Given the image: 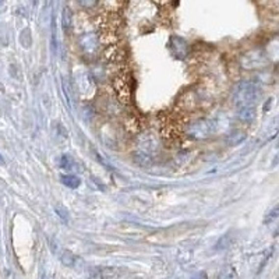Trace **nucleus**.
<instances>
[{
    "label": "nucleus",
    "instance_id": "obj_9",
    "mask_svg": "<svg viewBox=\"0 0 279 279\" xmlns=\"http://www.w3.org/2000/svg\"><path fill=\"white\" fill-rule=\"evenodd\" d=\"M54 16H52V48L56 49V28H54Z\"/></svg>",
    "mask_w": 279,
    "mask_h": 279
},
{
    "label": "nucleus",
    "instance_id": "obj_1",
    "mask_svg": "<svg viewBox=\"0 0 279 279\" xmlns=\"http://www.w3.org/2000/svg\"><path fill=\"white\" fill-rule=\"evenodd\" d=\"M258 97V87L252 81L243 82L236 91V105L240 109H253Z\"/></svg>",
    "mask_w": 279,
    "mask_h": 279
},
{
    "label": "nucleus",
    "instance_id": "obj_7",
    "mask_svg": "<svg viewBox=\"0 0 279 279\" xmlns=\"http://www.w3.org/2000/svg\"><path fill=\"white\" fill-rule=\"evenodd\" d=\"M60 166L63 169H73V161L69 155H63L62 156V161H60Z\"/></svg>",
    "mask_w": 279,
    "mask_h": 279
},
{
    "label": "nucleus",
    "instance_id": "obj_2",
    "mask_svg": "<svg viewBox=\"0 0 279 279\" xmlns=\"http://www.w3.org/2000/svg\"><path fill=\"white\" fill-rule=\"evenodd\" d=\"M117 271L115 268H98L92 272L90 279H116Z\"/></svg>",
    "mask_w": 279,
    "mask_h": 279
},
{
    "label": "nucleus",
    "instance_id": "obj_10",
    "mask_svg": "<svg viewBox=\"0 0 279 279\" xmlns=\"http://www.w3.org/2000/svg\"><path fill=\"white\" fill-rule=\"evenodd\" d=\"M193 279H205V278H204V274H198L197 277H194Z\"/></svg>",
    "mask_w": 279,
    "mask_h": 279
},
{
    "label": "nucleus",
    "instance_id": "obj_11",
    "mask_svg": "<svg viewBox=\"0 0 279 279\" xmlns=\"http://www.w3.org/2000/svg\"><path fill=\"white\" fill-rule=\"evenodd\" d=\"M0 165H4V159H3V156L0 155Z\"/></svg>",
    "mask_w": 279,
    "mask_h": 279
},
{
    "label": "nucleus",
    "instance_id": "obj_8",
    "mask_svg": "<svg viewBox=\"0 0 279 279\" xmlns=\"http://www.w3.org/2000/svg\"><path fill=\"white\" fill-rule=\"evenodd\" d=\"M277 216H278V207H275V208H274V209H272V211H271L270 215L265 218L264 224H265V225H268V224H271V222H272V221H274V219H275Z\"/></svg>",
    "mask_w": 279,
    "mask_h": 279
},
{
    "label": "nucleus",
    "instance_id": "obj_4",
    "mask_svg": "<svg viewBox=\"0 0 279 279\" xmlns=\"http://www.w3.org/2000/svg\"><path fill=\"white\" fill-rule=\"evenodd\" d=\"M60 180L63 183L64 186H67V187H70V189H77L78 186H80V179L77 178V176H74V175H62L60 176Z\"/></svg>",
    "mask_w": 279,
    "mask_h": 279
},
{
    "label": "nucleus",
    "instance_id": "obj_6",
    "mask_svg": "<svg viewBox=\"0 0 279 279\" xmlns=\"http://www.w3.org/2000/svg\"><path fill=\"white\" fill-rule=\"evenodd\" d=\"M233 243V237H232V234L230 233H226L224 234L221 239H219V242L216 243L215 249L216 250H222V249H228L230 244Z\"/></svg>",
    "mask_w": 279,
    "mask_h": 279
},
{
    "label": "nucleus",
    "instance_id": "obj_3",
    "mask_svg": "<svg viewBox=\"0 0 279 279\" xmlns=\"http://www.w3.org/2000/svg\"><path fill=\"white\" fill-rule=\"evenodd\" d=\"M59 258H60V261L63 262L64 265H67V267H74L77 261H78V258H77V255H74L72 252H67V250H63V252L59 254Z\"/></svg>",
    "mask_w": 279,
    "mask_h": 279
},
{
    "label": "nucleus",
    "instance_id": "obj_5",
    "mask_svg": "<svg viewBox=\"0 0 279 279\" xmlns=\"http://www.w3.org/2000/svg\"><path fill=\"white\" fill-rule=\"evenodd\" d=\"M218 279H237V272L233 265H226L225 268L221 271Z\"/></svg>",
    "mask_w": 279,
    "mask_h": 279
}]
</instances>
